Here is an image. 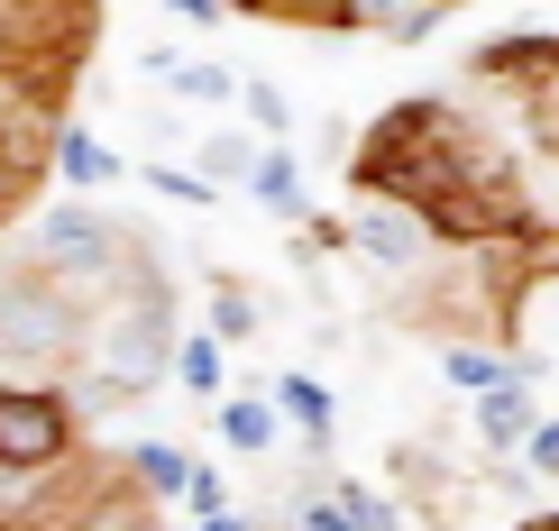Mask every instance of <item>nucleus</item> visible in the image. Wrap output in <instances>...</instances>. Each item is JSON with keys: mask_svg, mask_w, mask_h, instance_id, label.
Here are the masks:
<instances>
[{"mask_svg": "<svg viewBox=\"0 0 559 531\" xmlns=\"http://www.w3.org/2000/svg\"><path fill=\"white\" fill-rule=\"evenodd\" d=\"M102 0H0V220L37 193Z\"/></svg>", "mask_w": 559, "mask_h": 531, "instance_id": "f257e3e1", "label": "nucleus"}, {"mask_svg": "<svg viewBox=\"0 0 559 531\" xmlns=\"http://www.w3.org/2000/svg\"><path fill=\"white\" fill-rule=\"evenodd\" d=\"M266 19H302V28H385V10L404 0H248ZM423 10H450V0H423Z\"/></svg>", "mask_w": 559, "mask_h": 531, "instance_id": "f03ea898", "label": "nucleus"}, {"mask_svg": "<svg viewBox=\"0 0 559 531\" xmlns=\"http://www.w3.org/2000/svg\"><path fill=\"white\" fill-rule=\"evenodd\" d=\"M477 422H486V441H532V403L514 395V385H496V395L477 403Z\"/></svg>", "mask_w": 559, "mask_h": 531, "instance_id": "7ed1b4c3", "label": "nucleus"}, {"mask_svg": "<svg viewBox=\"0 0 559 531\" xmlns=\"http://www.w3.org/2000/svg\"><path fill=\"white\" fill-rule=\"evenodd\" d=\"M285 412H294L302 431H312V441H321V431H331V395H321L312 376H285Z\"/></svg>", "mask_w": 559, "mask_h": 531, "instance_id": "20e7f679", "label": "nucleus"}, {"mask_svg": "<svg viewBox=\"0 0 559 531\" xmlns=\"http://www.w3.org/2000/svg\"><path fill=\"white\" fill-rule=\"evenodd\" d=\"M229 441H239V449H266V412H258V403H229Z\"/></svg>", "mask_w": 559, "mask_h": 531, "instance_id": "39448f33", "label": "nucleus"}, {"mask_svg": "<svg viewBox=\"0 0 559 531\" xmlns=\"http://www.w3.org/2000/svg\"><path fill=\"white\" fill-rule=\"evenodd\" d=\"M258 193H266V202H285V212H294V166H285V156H266V166H258Z\"/></svg>", "mask_w": 559, "mask_h": 531, "instance_id": "423d86ee", "label": "nucleus"}, {"mask_svg": "<svg viewBox=\"0 0 559 531\" xmlns=\"http://www.w3.org/2000/svg\"><path fill=\"white\" fill-rule=\"evenodd\" d=\"M440 366H450V385H486V376H496V358H477V349H450Z\"/></svg>", "mask_w": 559, "mask_h": 531, "instance_id": "0eeeda50", "label": "nucleus"}, {"mask_svg": "<svg viewBox=\"0 0 559 531\" xmlns=\"http://www.w3.org/2000/svg\"><path fill=\"white\" fill-rule=\"evenodd\" d=\"M532 468H559V422H550V431H532Z\"/></svg>", "mask_w": 559, "mask_h": 531, "instance_id": "6e6552de", "label": "nucleus"}]
</instances>
